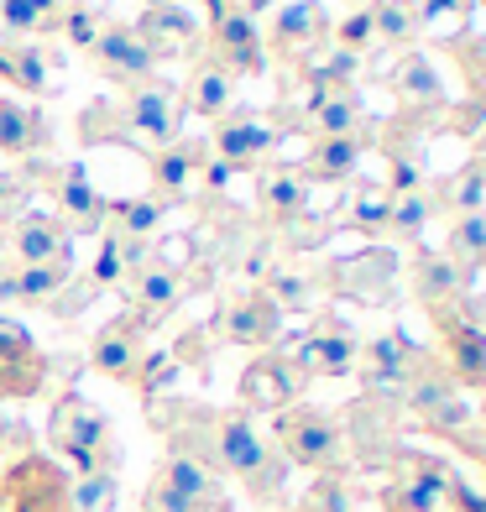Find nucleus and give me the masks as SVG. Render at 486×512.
<instances>
[{
  "label": "nucleus",
  "instance_id": "nucleus-1",
  "mask_svg": "<svg viewBox=\"0 0 486 512\" xmlns=\"http://www.w3.org/2000/svg\"><path fill=\"white\" fill-rule=\"evenodd\" d=\"M162 434L173 439V450L204 460L215 476H236L246 486L251 502H277L288 486V460L277 455L272 434L251 424V413L241 408H173V418L162 424Z\"/></svg>",
  "mask_w": 486,
  "mask_h": 512
},
{
  "label": "nucleus",
  "instance_id": "nucleus-2",
  "mask_svg": "<svg viewBox=\"0 0 486 512\" xmlns=\"http://www.w3.org/2000/svg\"><path fill=\"white\" fill-rule=\"evenodd\" d=\"M272 445L288 465H304V471H319V476L345 471V429L324 408H309V403L283 408L272 424Z\"/></svg>",
  "mask_w": 486,
  "mask_h": 512
},
{
  "label": "nucleus",
  "instance_id": "nucleus-3",
  "mask_svg": "<svg viewBox=\"0 0 486 512\" xmlns=\"http://www.w3.org/2000/svg\"><path fill=\"white\" fill-rule=\"evenodd\" d=\"M48 439H53L58 455H68L79 465V476L84 471H115V465H121V450H115V439H110L105 413L89 408L79 392H63V398L53 403Z\"/></svg>",
  "mask_w": 486,
  "mask_h": 512
},
{
  "label": "nucleus",
  "instance_id": "nucleus-4",
  "mask_svg": "<svg viewBox=\"0 0 486 512\" xmlns=\"http://www.w3.org/2000/svg\"><path fill=\"white\" fill-rule=\"evenodd\" d=\"M142 512H236L220 492V476L204 460L168 450V460L157 465V476L147 486V507Z\"/></svg>",
  "mask_w": 486,
  "mask_h": 512
},
{
  "label": "nucleus",
  "instance_id": "nucleus-5",
  "mask_svg": "<svg viewBox=\"0 0 486 512\" xmlns=\"http://www.w3.org/2000/svg\"><path fill=\"white\" fill-rule=\"evenodd\" d=\"M408 392V408L419 413V424L445 434V439H460L471 434L476 413H471V398L455 387V377L439 361H419V371H413V382L403 387Z\"/></svg>",
  "mask_w": 486,
  "mask_h": 512
},
{
  "label": "nucleus",
  "instance_id": "nucleus-6",
  "mask_svg": "<svg viewBox=\"0 0 486 512\" xmlns=\"http://www.w3.org/2000/svg\"><path fill=\"white\" fill-rule=\"evenodd\" d=\"M455 471L439 455H398V471H392L387 492H382V507L387 512H450V497H455Z\"/></svg>",
  "mask_w": 486,
  "mask_h": 512
},
{
  "label": "nucleus",
  "instance_id": "nucleus-7",
  "mask_svg": "<svg viewBox=\"0 0 486 512\" xmlns=\"http://www.w3.org/2000/svg\"><path fill=\"white\" fill-rule=\"evenodd\" d=\"M68 476L53 455H16L0 476V507L6 512H68Z\"/></svg>",
  "mask_w": 486,
  "mask_h": 512
},
{
  "label": "nucleus",
  "instance_id": "nucleus-8",
  "mask_svg": "<svg viewBox=\"0 0 486 512\" xmlns=\"http://www.w3.org/2000/svg\"><path fill=\"white\" fill-rule=\"evenodd\" d=\"M215 6V27H210V63L225 68L230 79L241 74H262L267 53H262V32L241 6H225V0H210Z\"/></svg>",
  "mask_w": 486,
  "mask_h": 512
},
{
  "label": "nucleus",
  "instance_id": "nucleus-9",
  "mask_svg": "<svg viewBox=\"0 0 486 512\" xmlns=\"http://www.w3.org/2000/svg\"><path fill=\"white\" fill-rule=\"evenodd\" d=\"M356 356H361L356 335L345 330V324H335V319H319L314 330L288 351V366L304 382L309 377H345V371H356Z\"/></svg>",
  "mask_w": 486,
  "mask_h": 512
},
{
  "label": "nucleus",
  "instance_id": "nucleus-10",
  "mask_svg": "<svg viewBox=\"0 0 486 512\" xmlns=\"http://www.w3.org/2000/svg\"><path fill=\"white\" fill-rule=\"evenodd\" d=\"M215 335L225 345H272L277 335H283V309H277L262 288H246V293H236V298L220 304Z\"/></svg>",
  "mask_w": 486,
  "mask_h": 512
},
{
  "label": "nucleus",
  "instance_id": "nucleus-11",
  "mask_svg": "<svg viewBox=\"0 0 486 512\" xmlns=\"http://www.w3.org/2000/svg\"><path fill=\"white\" fill-rule=\"evenodd\" d=\"M434 330H439V351H445V371L455 377L460 392H481L486 398V330L460 314H434Z\"/></svg>",
  "mask_w": 486,
  "mask_h": 512
},
{
  "label": "nucleus",
  "instance_id": "nucleus-12",
  "mask_svg": "<svg viewBox=\"0 0 486 512\" xmlns=\"http://www.w3.org/2000/svg\"><path fill=\"white\" fill-rule=\"evenodd\" d=\"M298 392H304V377L288 366L283 351H267L257 356L246 371H241V413H283L298 403Z\"/></svg>",
  "mask_w": 486,
  "mask_h": 512
},
{
  "label": "nucleus",
  "instance_id": "nucleus-13",
  "mask_svg": "<svg viewBox=\"0 0 486 512\" xmlns=\"http://www.w3.org/2000/svg\"><path fill=\"white\" fill-rule=\"evenodd\" d=\"M48 356L32 345V335L16 319L0 314V398H37L48 382Z\"/></svg>",
  "mask_w": 486,
  "mask_h": 512
},
{
  "label": "nucleus",
  "instance_id": "nucleus-14",
  "mask_svg": "<svg viewBox=\"0 0 486 512\" xmlns=\"http://www.w3.org/2000/svg\"><path fill=\"white\" fill-rule=\"evenodd\" d=\"M89 58H95V68L110 84H147L152 68H157V53L126 27V21H105Z\"/></svg>",
  "mask_w": 486,
  "mask_h": 512
},
{
  "label": "nucleus",
  "instance_id": "nucleus-15",
  "mask_svg": "<svg viewBox=\"0 0 486 512\" xmlns=\"http://www.w3.org/2000/svg\"><path fill=\"white\" fill-rule=\"evenodd\" d=\"M183 126V100L173 84L147 79V84H131L126 95V136H147V142H173Z\"/></svg>",
  "mask_w": 486,
  "mask_h": 512
},
{
  "label": "nucleus",
  "instance_id": "nucleus-16",
  "mask_svg": "<svg viewBox=\"0 0 486 512\" xmlns=\"http://www.w3.org/2000/svg\"><path fill=\"white\" fill-rule=\"evenodd\" d=\"M68 246H74V236L63 230L58 215H42V209H32V215H21L6 241H0V256H6L11 267H32V262H68Z\"/></svg>",
  "mask_w": 486,
  "mask_h": 512
},
{
  "label": "nucleus",
  "instance_id": "nucleus-17",
  "mask_svg": "<svg viewBox=\"0 0 486 512\" xmlns=\"http://www.w3.org/2000/svg\"><path fill=\"white\" fill-rule=\"evenodd\" d=\"M126 304H131V319L142 330H152V324H162L183 304V277L168 262H152L147 256L136 272H126Z\"/></svg>",
  "mask_w": 486,
  "mask_h": 512
},
{
  "label": "nucleus",
  "instance_id": "nucleus-18",
  "mask_svg": "<svg viewBox=\"0 0 486 512\" xmlns=\"http://www.w3.org/2000/svg\"><path fill=\"white\" fill-rule=\"evenodd\" d=\"M419 361H424V351H413L408 335H398V330L382 335V340H372V345L356 356L361 382H366V392H372V398H382V392H403V387L413 382V371H419Z\"/></svg>",
  "mask_w": 486,
  "mask_h": 512
},
{
  "label": "nucleus",
  "instance_id": "nucleus-19",
  "mask_svg": "<svg viewBox=\"0 0 486 512\" xmlns=\"http://www.w3.org/2000/svg\"><path fill=\"white\" fill-rule=\"evenodd\" d=\"M147 330L136 324L131 314H121V319H110L105 330L95 335V345H89V366L100 371V377H110V382H136V366H142V356H147V340H142Z\"/></svg>",
  "mask_w": 486,
  "mask_h": 512
},
{
  "label": "nucleus",
  "instance_id": "nucleus-20",
  "mask_svg": "<svg viewBox=\"0 0 486 512\" xmlns=\"http://www.w3.org/2000/svg\"><path fill=\"white\" fill-rule=\"evenodd\" d=\"M204 147H210V152L225 162V168L236 173V168H257V162L277 147V131L262 126L257 115H220V121H215V136H210Z\"/></svg>",
  "mask_w": 486,
  "mask_h": 512
},
{
  "label": "nucleus",
  "instance_id": "nucleus-21",
  "mask_svg": "<svg viewBox=\"0 0 486 512\" xmlns=\"http://www.w3.org/2000/svg\"><path fill=\"white\" fill-rule=\"evenodd\" d=\"M74 283V262H32V267H6L0 272V309H48L53 298Z\"/></svg>",
  "mask_w": 486,
  "mask_h": 512
},
{
  "label": "nucleus",
  "instance_id": "nucleus-22",
  "mask_svg": "<svg viewBox=\"0 0 486 512\" xmlns=\"http://www.w3.org/2000/svg\"><path fill=\"white\" fill-rule=\"evenodd\" d=\"M58 204H63V230L68 236H95V230H105V220H110V199L89 183V168L84 162H68L63 168V189H58Z\"/></svg>",
  "mask_w": 486,
  "mask_h": 512
},
{
  "label": "nucleus",
  "instance_id": "nucleus-23",
  "mask_svg": "<svg viewBox=\"0 0 486 512\" xmlns=\"http://www.w3.org/2000/svg\"><path fill=\"white\" fill-rule=\"evenodd\" d=\"M466 277L450 267L445 251H419V262H413V298L429 309V314H450L466 304Z\"/></svg>",
  "mask_w": 486,
  "mask_h": 512
},
{
  "label": "nucleus",
  "instance_id": "nucleus-24",
  "mask_svg": "<svg viewBox=\"0 0 486 512\" xmlns=\"http://www.w3.org/2000/svg\"><path fill=\"white\" fill-rule=\"evenodd\" d=\"M131 32L142 37L157 58H168V53H178V48H194L199 21H194V16L173 0V6H147L142 16H136V27H131Z\"/></svg>",
  "mask_w": 486,
  "mask_h": 512
},
{
  "label": "nucleus",
  "instance_id": "nucleus-25",
  "mask_svg": "<svg viewBox=\"0 0 486 512\" xmlns=\"http://www.w3.org/2000/svg\"><path fill=\"white\" fill-rule=\"evenodd\" d=\"M204 152H210L204 142H183V136H173V142L152 147V189H157L162 199H178V194L194 183Z\"/></svg>",
  "mask_w": 486,
  "mask_h": 512
},
{
  "label": "nucleus",
  "instance_id": "nucleus-26",
  "mask_svg": "<svg viewBox=\"0 0 486 512\" xmlns=\"http://www.w3.org/2000/svg\"><path fill=\"white\" fill-rule=\"evenodd\" d=\"M257 204H262L267 220L293 225V220L309 209V178L293 173V168H272V173L257 178Z\"/></svg>",
  "mask_w": 486,
  "mask_h": 512
},
{
  "label": "nucleus",
  "instance_id": "nucleus-27",
  "mask_svg": "<svg viewBox=\"0 0 486 512\" xmlns=\"http://www.w3.org/2000/svg\"><path fill=\"white\" fill-rule=\"evenodd\" d=\"M324 32H330V21H324L319 0H293V6H283L272 21V48L277 53H309Z\"/></svg>",
  "mask_w": 486,
  "mask_h": 512
},
{
  "label": "nucleus",
  "instance_id": "nucleus-28",
  "mask_svg": "<svg viewBox=\"0 0 486 512\" xmlns=\"http://www.w3.org/2000/svg\"><path fill=\"white\" fill-rule=\"evenodd\" d=\"M445 256H450V267L466 277V283H476V272H486V209H476V215H455V220H450Z\"/></svg>",
  "mask_w": 486,
  "mask_h": 512
},
{
  "label": "nucleus",
  "instance_id": "nucleus-29",
  "mask_svg": "<svg viewBox=\"0 0 486 512\" xmlns=\"http://www.w3.org/2000/svg\"><path fill=\"white\" fill-rule=\"evenodd\" d=\"M366 121L361 110V95L356 89H324V95H314V110H309V131L319 136H356Z\"/></svg>",
  "mask_w": 486,
  "mask_h": 512
},
{
  "label": "nucleus",
  "instance_id": "nucleus-30",
  "mask_svg": "<svg viewBox=\"0 0 486 512\" xmlns=\"http://www.w3.org/2000/svg\"><path fill=\"white\" fill-rule=\"evenodd\" d=\"M183 105H189L194 115H204V121H220V115H230V105H236V79L204 58V63L194 68L189 89H183Z\"/></svg>",
  "mask_w": 486,
  "mask_h": 512
},
{
  "label": "nucleus",
  "instance_id": "nucleus-31",
  "mask_svg": "<svg viewBox=\"0 0 486 512\" xmlns=\"http://www.w3.org/2000/svg\"><path fill=\"white\" fill-rule=\"evenodd\" d=\"M434 209H450V215H476V209H486V162H466V168H455L450 178L434 183L429 194Z\"/></svg>",
  "mask_w": 486,
  "mask_h": 512
},
{
  "label": "nucleus",
  "instance_id": "nucleus-32",
  "mask_svg": "<svg viewBox=\"0 0 486 512\" xmlns=\"http://www.w3.org/2000/svg\"><path fill=\"white\" fill-rule=\"evenodd\" d=\"M42 110L37 105H21V100H0V152L6 157H27L42 147Z\"/></svg>",
  "mask_w": 486,
  "mask_h": 512
},
{
  "label": "nucleus",
  "instance_id": "nucleus-33",
  "mask_svg": "<svg viewBox=\"0 0 486 512\" xmlns=\"http://www.w3.org/2000/svg\"><path fill=\"white\" fill-rule=\"evenodd\" d=\"M0 79H11V89H21V95H42V89H48V68H42V53L27 48L21 37H6V32H0Z\"/></svg>",
  "mask_w": 486,
  "mask_h": 512
},
{
  "label": "nucleus",
  "instance_id": "nucleus-34",
  "mask_svg": "<svg viewBox=\"0 0 486 512\" xmlns=\"http://www.w3.org/2000/svg\"><path fill=\"white\" fill-rule=\"evenodd\" d=\"M366 11H372V32H377V42H387V48H408V42L424 32L419 6H413V0H372Z\"/></svg>",
  "mask_w": 486,
  "mask_h": 512
},
{
  "label": "nucleus",
  "instance_id": "nucleus-35",
  "mask_svg": "<svg viewBox=\"0 0 486 512\" xmlns=\"http://www.w3.org/2000/svg\"><path fill=\"white\" fill-rule=\"evenodd\" d=\"M356 162H361V136H324V142L309 147V173L314 178H351Z\"/></svg>",
  "mask_w": 486,
  "mask_h": 512
},
{
  "label": "nucleus",
  "instance_id": "nucleus-36",
  "mask_svg": "<svg viewBox=\"0 0 486 512\" xmlns=\"http://www.w3.org/2000/svg\"><path fill=\"white\" fill-rule=\"evenodd\" d=\"M429 215H434V204H429V194L424 189H413V194H398L392 199V209H387V236L392 241H403V246H413L429 230Z\"/></svg>",
  "mask_w": 486,
  "mask_h": 512
},
{
  "label": "nucleus",
  "instance_id": "nucleus-37",
  "mask_svg": "<svg viewBox=\"0 0 486 512\" xmlns=\"http://www.w3.org/2000/svg\"><path fill=\"white\" fill-rule=\"evenodd\" d=\"M115 497H121L115 471H84L68 481V512H115Z\"/></svg>",
  "mask_w": 486,
  "mask_h": 512
},
{
  "label": "nucleus",
  "instance_id": "nucleus-38",
  "mask_svg": "<svg viewBox=\"0 0 486 512\" xmlns=\"http://www.w3.org/2000/svg\"><path fill=\"white\" fill-rule=\"evenodd\" d=\"M398 95L408 105H445V89H439V68L429 58H403L398 63Z\"/></svg>",
  "mask_w": 486,
  "mask_h": 512
},
{
  "label": "nucleus",
  "instance_id": "nucleus-39",
  "mask_svg": "<svg viewBox=\"0 0 486 512\" xmlns=\"http://www.w3.org/2000/svg\"><path fill=\"white\" fill-rule=\"evenodd\" d=\"M262 293H267L283 314H304V309L314 304V283H309V277H298V272H288V267H272L267 283H262Z\"/></svg>",
  "mask_w": 486,
  "mask_h": 512
},
{
  "label": "nucleus",
  "instance_id": "nucleus-40",
  "mask_svg": "<svg viewBox=\"0 0 486 512\" xmlns=\"http://www.w3.org/2000/svg\"><path fill=\"white\" fill-rule=\"evenodd\" d=\"M110 220H115L121 236L147 241L152 230H157V220H162V199H115L110 204Z\"/></svg>",
  "mask_w": 486,
  "mask_h": 512
},
{
  "label": "nucleus",
  "instance_id": "nucleus-41",
  "mask_svg": "<svg viewBox=\"0 0 486 512\" xmlns=\"http://www.w3.org/2000/svg\"><path fill=\"white\" fill-rule=\"evenodd\" d=\"M100 27H105V16H100V11H89L84 0H68V6H63V16H58V32H63L68 42H74V48H84V53L95 48Z\"/></svg>",
  "mask_w": 486,
  "mask_h": 512
},
{
  "label": "nucleus",
  "instance_id": "nucleus-42",
  "mask_svg": "<svg viewBox=\"0 0 486 512\" xmlns=\"http://www.w3.org/2000/svg\"><path fill=\"white\" fill-rule=\"evenodd\" d=\"M387 209H392V194L382 189V183H361L351 225H356V230H382V225H387Z\"/></svg>",
  "mask_w": 486,
  "mask_h": 512
},
{
  "label": "nucleus",
  "instance_id": "nucleus-43",
  "mask_svg": "<svg viewBox=\"0 0 486 512\" xmlns=\"http://www.w3.org/2000/svg\"><path fill=\"white\" fill-rule=\"evenodd\" d=\"M0 21H6V37H27V32H48V21H42L27 0H0Z\"/></svg>",
  "mask_w": 486,
  "mask_h": 512
},
{
  "label": "nucleus",
  "instance_id": "nucleus-44",
  "mask_svg": "<svg viewBox=\"0 0 486 512\" xmlns=\"http://www.w3.org/2000/svg\"><path fill=\"white\" fill-rule=\"evenodd\" d=\"M366 42H377V32H372V11H351V16L340 21V48L361 58Z\"/></svg>",
  "mask_w": 486,
  "mask_h": 512
},
{
  "label": "nucleus",
  "instance_id": "nucleus-45",
  "mask_svg": "<svg viewBox=\"0 0 486 512\" xmlns=\"http://www.w3.org/2000/svg\"><path fill=\"white\" fill-rule=\"evenodd\" d=\"M419 6V21H439V16H455L460 0H413Z\"/></svg>",
  "mask_w": 486,
  "mask_h": 512
},
{
  "label": "nucleus",
  "instance_id": "nucleus-46",
  "mask_svg": "<svg viewBox=\"0 0 486 512\" xmlns=\"http://www.w3.org/2000/svg\"><path fill=\"white\" fill-rule=\"evenodd\" d=\"M27 6H32L42 21H48V32H58V16H63V6H68V0H27Z\"/></svg>",
  "mask_w": 486,
  "mask_h": 512
},
{
  "label": "nucleus",
  "instance_id": "nucleus-47",
  "mask_svg": "<svg viewBox=\"0 0 486 512\" xmlns=\"http://www.w3.org/2000/svg\"><path fill=\"white\" fill-rule=\"evenodd\" d=\"M21 194H27V178H6V173H0V204L21 199Z\"/></svg>",
  "mask_w": 486,
  "mask_h": 512
},
{
  "label": "nucleus",
  "instance_id": "nucleus-48",
  "mask_svg": "<svg viewBox=\"0 0 486 512\" xmlns=\"http://www.w3.org/2000/svg\"><path fill=\"white\" fill-rule=\"evenodd\" d=\"M6 434H16V429H0V439H6ZM6 465H11V460H6V450H0V476H6Z\"/></svg>",
  "mask_w": 486,
  "mask_h": 512
},
{
  "label": "nucleus",
  "instance_id": "nucleus-49",
  "mask_svg": "<svg viewBox=\"0 0 486 512\" xmlns=\"http://www.w3.org/2000/svg\"><path fill=\"white\" fill-rule=\"evenodd\" d=\"M481 512H486V507H481Z\"/></svg>",
  "mask_w": 486,
  "mask_h": 512
}]
</instances>
